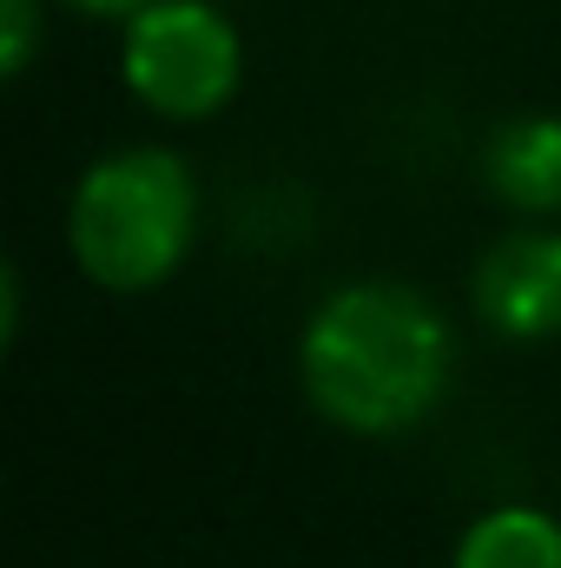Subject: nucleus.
I'll use <instances>...</instances> for the list:
<instances>
[{"label":"nucleus","mask_w":561,"mask_h":568,"mask_svg":"<svg viewBox=\"0 0 561 568\" xmlns=\"http://www.w3.org/2000/svg\"><path fill=\"white\" fill-rule=\"evenodd\" d=\"M297 371L324 424L350 436H404L442 404L456 377V337L422 291L397 278H364L330 291L310 311Z\"/></svg>","instance_id":"f257e3e1"},{"label":"nucleus","mask_w":561,"mask_h":568,"mask_svg":"<svg viewBox=\"0 0 561 568\" xmlns=\"http://www.w3.org/2000/svg\"><path fill=\"white\" fill-rule=\"evenodd\" d=\"M198 239V179L172 145H126L80 172L67 205L73 265L100 291L140 297L185 265Z\"/></svg>","instance_id":"f03ea898"},{"label":"nucleus","mask_w":561,"mask_h":568,"mask_svg":"<svg viewBox=\"0 0 561 568\" xmlns=\"http://www.w3.org/2000/svg\"><path fill=\"white\" fill-rule=\"evenodd\" d=\"M120 73L145 113L192 126L238 93L245 47L212 0H145L140 13H126Z\"/></svg>","instance_id":"7ed1b4c3"},{"label":"nucleus","mask_w":561,"mask_h":568,"mask_svg":"<svg viewBox=\"0 0 561 568\" xmlns=\"http://www.w3.org/2000/svg\"><path fill=\"white\" fill-rule=\"evenodd\" d=\"M476 317L509 344H549L561 337V232L516 225L476 258Z\"/></svg>","instance_id":"20e7f679"},{"label":"nucleus","mask_w":561,"mask_h":568,"mask_svg":"<svg viewBox=\"0 0 561 568\" xmlns=\"http://www.w3.org/2000/svg\"><path fill=\"white\" fill-rule=\"evenodd\" d=\"M482 185L522 219L561 212V113H516L482 145Z\"/></svg>","instance_id":"39448f33"},{"label":"nucleus","mask_w":561,"mask_h":568,"mask_svg":"<svg viewBox=\"0 0 561 568\" xmlns=\"http://www.w3.org/2000/svg\"><path fill=\"white\" fill-rule=\"evenodd\" d=\"M456 568H561V523L549 509L502 503L462 529Z\"/></svg>","instance_id":"423d86ee"},{"label":"nucleus","mask_w":561,"mask_h":568,"mask_svg":"<svg viewBox=\"0 0 561 568\" xmlns=\"http://www.w3.org/2000/svg\"><path fill=\"white\" fill-rule=\"evenodd\" d=\"M40 40H47V7L40 0H0V67H7V80H20L33 67Z\"/></svg>","instance_id":"0eeeda50"},{"label":"nucleus","mask_w":561,"mask_h":568,"mask_svg":"<svg viewBox=\"0 0 561 568\" xmlns=\"http://www.w3.org/2000/svg\"><path fill=\"white\" fill-rule=\"evenodd\" d=\"M60 7H73V13H93V20H126V13H140L145 0H60Z\"/></svg>","instance_id":"6e6552de"}]
</instances>
